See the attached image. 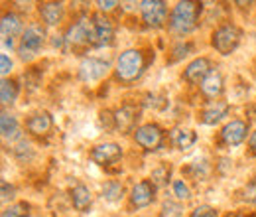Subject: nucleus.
Masks as SVG:
<instances>
[{"instance_id": "nucleus-8", "label": "nucleus", "mask_w": 256, "mask_h": 217, "mask_svg": "<svg viewBox=\"0 0 256 217\" xmlns=\"http://www.w3.org/2000/svg\"><path fill=\"white\" fill-rule=\"evenodd\" d=\"M110 69V63L104 62V60H98V58H85L83 62L79 63V79L85 81V83H95L100 81Z\"/></svg>"}, {"instance_id": "nucleus-6", "label": "nucleus", "mask_w": 256, "mask_h": 217, "mask_svg": "<svg viewBox=\"0 0 256 217\" xmlns=\"http://www.w3.org/2000/svg\"><path fill=\"white\" fill-rule=\"evenodd\" d=\"M140 16L148 28L158 30L168 20V4L162 0H144L140 2Z\"/></svg>"}, {"instance_id": "nucleus-11", "label": "nucleus", "mask_w": 256, "mask_h": 217, "mask_svg": "<svg viewBox=\"0 0 256 217\" xmlns=\"http://www.w3.org/2000/svg\"><path fill=\"white\" fill-rule=\"evenodd\" d=\"M246 134H248V123L240 121V119H234L230 123H226L221 128V140L226 146H238L246 140Z\"/></svg>"}, {"instance_id": "nucleus-23", "label": "nucleus", "mask_w": 256, "mask_h": 217, "mask_svg": "<svg viewBox=\"0 0 256 217\" xmlns=\"http://www.w3.org/2000/svg\"><path fill=\"white\" fill-rule=\"evenodd\" d=\"M100 193H102V199L114 203V201L122 199V195H124V186H122L118 180H108V182H104Z\"/></svg>"}, {"instance_id": "nucleus-22", "label": "nucleus", "mask_w": 256, "mask_h": 217, "mask_svg": "<svg viewBox=\"0 0 256 217\" xmlns=\"http://www.w3.org/2000/svg\"><path fill=\"white\" fill-rule=\"evenodd\" d=\"M172 140L180 150H190L193 144L197 142V134L190 128H176L172 132Z\"/></svg>"}, {"instance_id": "nucleus-4", "label": "nucleus", "mask_w": 256, "mask_h": 217, "mask_svg": "<svg viewBox=\"0 0 256 217\" xmlns=\"http://www.w3.org/2000/svg\"><path fill=\"white\" fill-rule=\"evenodd\" d=\"M46 44V30L40 24H30L18 44V56L22 62H30L38 56V52L44 48Z\"/></svg>"}, {"instance_id": "nucleus-21", "label": "nucleus", "mask_w": 256, "mask_h": 217, "mask_svg": "<svg viewBox=\"0 0 256 217\" xmlns=\"http://www.w3.org/2000/svg\"><path fill=\"white\" fill-rule=\"evenodd\" d=\"M71 203L77 211H87L93 203V193L85 184H77L71 189Z\"/></svg>"}, {"instance_id": "nucleus-12", "label": "nucleus", "mask_w": 256, "mask_h": 217, "mask_svg": "<svg viewBox=\"0 0 256 217\" xmlns=\"http://www.w3.org/2000/svg\"><path fill=\"white\" fill-rule=\"evenodd\" d=\"M154 193H156V186L150 180L138 182L136 186L132 187V191H130V203H132V207H136V209L148 207L154 201Z\"/></svg>"}, {"instance_id": "nucleus-13", "label": "nucleus", "mask_w": 256, "mask_h": 217, "mask_svg": "<svg viewBox=\"0 0 256 217\" xmlns=\"http://www.w3.org/2000/svg\"><path fill=\"white\" fill-rule=\"evenodd\" d=\"M228 111H230V105H228V103H224V101H209V103L201 109L199 119H201L203 124L213 126V124L221 123L224 117L228 115Z\"/></svg>"}, {"instance_id": "nucleus-32", "label": "nucleus", "mask_w": 256, "mask_h": 217, "mask_svg": "<svg viewBox=\"0 0 256 217\" xmlns=\"http://www.w3.org/2000/svg\"><path fill=\"white\" fill-rule=\"evenodd\" d=\"M242 199H244L246 203H250V205H256V180H252L248 186L244 187V191H242Z\"/></svg>"}, {"instance_id": "nucleus-29", "label": "nucleus", "mask_w": 256, "mask_h": 217, "mask_svg": "<svg viewBox=\"0 0 256 217\" xmlns=\"http://www.w3.org/2000/svg\"><path fill=\"white\" fill-rule=\"evenodd\" d=\"M174 195L180 199V201H190L193 195H192V189L190 186L184 182V180H174Z\"/></svg>"}, {"instance_id": "nucleus-20", "label": "nucleus", "mask_w": 256, "mask_h": 217, "mask_svg": "<svg viewBox=\"0 0 256 217\" xmlns=\"http://www.w3.org/2000/svg\"><path fill=\"white\" fill-rule=\"evenodd\" d=\"M224 81H223V75L217 71V69H213L207 77H205V81L201 83V93L205 95L207 99H217V97H221L223 93V87Z\"/></svg>"}, {"instance_id": "nucleus-27", "label": "nucleus", "mask_w": 256, "mask_h": 217, "mask_svg": "<svg viewBox=\"0 0 256 217\" xmlns=\"http://www.w3.org/2000/svg\"><path fill=\"white\" fill-rule=\"evenodd\" d=\"M32 211H30V203L26 201H16V203H10L4 211H2V217H30Z\"/></svg>"}, {"instance_id": "nucleus-36", "label": "nucleus", "mask_w": 256, "mask_h": 217, "mask_svg": "<svg viewBox=\"0 0 256 217\" xmlns=\"http://www.w3.org/2000/svg\"><path fill=\"white\" fill-rule=\"evenodd\" d=\"M248 146H250V152L256 154V130H252L250 136H248Z\"/></svg>"}, {"instance_id": "nucleus-19", "label": "nucleus", "mask_w": 256, "mask_h": 217, "mask_svg": "<svg viewBox=\"0 0 256 217\" xmlns=\"http://www.w3.org/2000/svg\"><path fill=\"white\" fill-rule=\"evenodd\" d=\"M0 130H2V138H4V140H10V142L20 140V136H22L18 119H16L12 113H8V111H2V117H0Z\"/></svg>"}, {"instance_id": "nucleus-34", "label": "nucleus", "mask_w": 256, "mask_h": 217, "mask_svg": "<svg viewBox=\"0 0 256 217\" xmlns=\"http://www.w3.org/2000/svg\"><path fill=\"white\" fill-rule=\"evenodd\" d=\"M12 65H14V63H12V60H10L6 54H2V56H0V71H2V75H4V77L12 71Z\"/></svg>"}, {"instance_id": "nucleus-16", "label": "nucleus", "mask_w": 256, "mask_h": 217, "mask_svg": "<svg viewBox=\"0 0 256 217\" xmlns=\"http://www.w3.org/2000/svg\"><path fill=\"white\" fill-rule=\"evenodd\" d=\"M54 126V117L48 111H38L26 121L28 132H32L34 136H46Z\"/></svg>"}, {"instance_id": "nucleus-24", "label": "nucleus", "mask_w": 256, "mask_h": 217, "mask_svg": "<svg viewBox=\"0 0 256 217\" xmlns=\"http://www.w3.org/2000/svg\"><path fill=\"white\" fill-rule=\"evenodd\" d=\"M16 99H18V83L8 79V77H4L2 83H0V101H2V105L4 107L12 105Z\"/></svg>"}, {"instance_id": "nucleus-17", "label": "nucleus", "mask_w": 256, "mask_h": 217, "mask_svg": "<svg viewBox=\"0 0 256 217\" xmlns=\"http://www.w3.org/2000/svg\"><path fill=\"white\" fill-rule=\"evenodd\" d=\"M138 119V109L134 105H124L118 111H114V126L122 132H130Z\"/></svg>"}, {"instance_id": "nucleus-35", "label": "nucleus", "mask_w": 256, "mask_h": 217, "mask_svg": "<svg viewBox=\"0 0 256 217\" xmlns=\"http://www.w3.org/2000/svg\"><path fill=\"white\" fill-rule=\"evenodd\" d=\"M96 6H98V10H100V12H110V10H114V8L118 6V2H114V0H108V2L98 0V2H96Z\"/></svg>"}, {"instance_id": "nucleus-33", "label": "nucleus", "mask_w": 256, "mask_h": 217, "mask_svg": "<svg viewBox=\"0 0 256 217\" xmlns=\"http://www.w3.org/2000/svg\"><path fill=\"white\" fill-rule=\"evenodd\" d=\"M16 195V187L10 186L6 180H2V201H10Z\"/></svg>"}, {"instance_id": "nucleus-1", "label": "nucleus", "mask_w": 256, "mask_h": 217, "mask_svg": "<svg viewBox=\"0 0 256 217\" xmlns=\"http://www.w3.org/2000/svg\"><path fill=\"white\" fill-rule=\"evenodd\" d=\"M201 2L184 0L178 2L170 14V30L178 36H188L197 28L199 14H201Z\"/></svg>"}, {"instance_id": "nucleus-26", "label": "nucleus", "mask_w": 256, "mask_h": 217, "mask_svg": "<svg viewBox=\"0 0 256 217\" xmlns=\"http://www.w3.org/2000/svg\"><path fill=\"white\" fill-rule=\"evenodd\" d=\"M170 178H172V168H170V164L162 162V164H158V166L152 170L150 182H152L154 186H168V184H170Z\"/></svg>"}, {"instance_id": "nucleus-2", "label": "nucleus", "mask_w": 256, "mask_h": 217, "mask_svg": "<svg viewBox=\"0 0 256 217\" xmlns=\"http://www.w3.org/2000/svg\"><path fill=\"white\" fill-rule=\"evenodd\" d=\"M146 69V58L140 50H126L118 56L116 67H114V75L120 83L130 85L134 81H138L142 77Z\"/></svg>"}, {"instance_id": "nucleus-28", "label": "nucleus", "mask_w": 256, "mask_h": 217, "mask_svg": "<svg viewBox=\"0 0 256 217\" xmlns=\"http://www.w3.org/2000/svg\"><path fill=\"white\" fill-rule=\"evenodd\" d=\"M182 213H184V205L180 201L168 199V201L162 203V211H160L162 217H182Z\"/></svg>"}, {"instance_id": "nucleus-10", "label": "nucleus", "mask_w": 256, "mask_h": 217, "mask_svg": "<svg viewBox=\"0 0 256 217\" xmlns=\"http://www.w3.org/2000/svg\"><path fill=\"white\" fill-rule=\"evenodd\" d=\"M91 40V16H83L75 20L67 32H65V42L67 46H89Z\"/></svg>"}, {"instance_id": "nucleus-5", "label": "nucleus", "mask_w": 256, "mask_h": 217, "mask_svg": "<svg viewBox=\"0 0 256 217\" xmlns=\"http://www.w3.org/2000/svg\"><path fill=\"white\" fill-rule=\"evenodd\" d=\"M112 38H114L112 22L108 18H104L100 12L91 14V40H89V46H93V48L110 46Z\"/></svg>"}, {"instance_id": "nucleus-30", "label": "nucleus", "mask_w": 256, "mask_h": 217, "mask_svg": "<svg viewBox=\"0 0 256 217\" xmlns=\"http://www.w3.org/2000/svg\"><path fill=\"white\" fill-rule=\"evenodd\" d=\"M14 154H16V158H18V160H22V162L30 160V158L34 156L32 144H30L28 140L20 138V140H18V144H16V148H14Z\"/></svg>"}, {"instance_id": "nucleus-15", "label": "nucleus", "mask_w": 256, "mask_h": 217, "mask_svg": "<svg viewBox=\"0 0 256 217\" xmlns=\"http://www.w3.org/2000/svg\"><path fill=\"white\" fill-rule=\"evenodd\" d=\"M0 32H2V42H14L16 36L24 34V22L22 16L16 12H4L2 22H0Z\"/></svg>"}, {"instance_id": "nucleus-37", "label": "nucleus", "mask_w": 256, "mask_h": 217, "mask_svg": "<svg viewBox=\"0 0 256 217\" xmlns=\"http://www.w3.org/2000/svg\"><path fill=\"white\" fill-rule=\"evenodd\" d=\"M234 217H248V215H244V213H238V215H234Z\"/></svg>"}, {"instance_id": "nucleus-3", "label": "nucleus", "mask_w": 256, "mask_h": 217, "mask_svg": "<svg viewBox=\"0 0 256 217\" xmlns=\"http://www.w3.org/2000/svg\"><path fill=\"white\" fill-rule=\"evenodd\" d=\"M240 38H242V32L236 24H221L219 28H215L213 36H211V46L221 54V56H230L238 44H240Z\"/></svg>"}, {"instance_id": "nucleus-14", "label": "nucleus", "mask_w": 256, "mask_h": 217, "mask_svg": "<svg viewBox=\"0 0 256 217\" xmlns=\"http://www.w3.org/2000/svg\"><path fill=\"white\" fill-rule=\"evenodd\" d=\"M213 71V67H211V62H209V58H195L193 62H190V65L186 67V71H184V79L188 81V83H192V85H201L203 81H205V77L209 75Z\"/></svg>"}, {"instance_id": "nucleus-31", "label": "nucleus", "mask_w": 256, "mask_h": 217, "mask_svg": "<svg viewBox=\"0 0 256 217\" xmlns=\"http://www.w3.org/2000/svg\"><path fill=\"white\" fill-rule=\"evenodd\" d=\"M217 209L215 207H211V205H199V207H195L192 211V215L190 217H217Z\"/></svg>"}, {"instance_id": "nucleus-7", "label": "nucleus", "mask_w": 256, "mask_h": 217, "mask_svg": "<svg viewBox=\"0 0 256 217\" xmlns=\"http://www.w3.org/2000/svg\"><path fill=\"white\" fill-rule=\"evenodd\" d=\"M134 140L144 150H160L164 146V130L156 123L140 124L134 130Z\"/></svg>"}, {"instance_id": "nucleus-18", "label": "nucleus", "mask_w": 256, "mask_h": 217, "mask_svg": "<svg viewBox=\"0 0 256 217\" xmlns=\"http://www.w3.org/2000/svg\"><path fill=\"white\" fill-rule=\"evenodd\" d=\"M40 16L48 26H58L65 16V6L62 2H44L40 4Z\"/></svg>"}, {"instance_id": "nucleus-25", "label": "nucleus", "mask_w": 256, "mask_h": 217, "mask_svg": "<svg viewBox=\"0 0 256 217\" xmlns=\"http://www.w3.org/2000/svg\"><path fill=\"white\" fill-rule=\"evenodd\" d=\"M193 42H178V44H174L172 46V50H170V58H168V62L170 63H178L182 62L184 58H188L190 54H193Z\"/></svg>"}, {"instance_id": "nucleus-9", "label": "nucleus", "mask_w": 256, "mask_h": 217, "mask_svg": "<svg viewBox=\"0 0 256 217\" xmlns=\"http://www.w3.org/2000/svg\"><path fill=\"white\" fill-rule=\"evenodd\" d=\"M89 158L98 166H110L122 158V148L116 142H100V144L93 146V150L89 152Z\"/></svg>"}]
</instances>
